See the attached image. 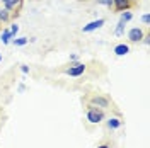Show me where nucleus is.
I'll return each instance as SVG.
<instances>
[{"mask_svg":"<svg viewBox=\"0 0 150 148\" xmlns=\"http://www.w3.org/2000/svg\"><path fill=\"white\" fill-rule=\"evenodd\" d=\"M68 58H70V61H74V63H75V61L79 60V55H75V53H72V55L68 56Z\"/></svg>","mask_w":150,"mask_h":148,"instance_id":"19","label":"nucleus"},{"mask_svg":"<svg viewBox=\"0 0 150 148\" xmlns=\"http://www.w3.org/2000/svg\"><path fill=\"white\" fill-rule=\"evenodd\" d=\"M131 19H133V12H130V10L121 12L120 20H118V26H116V29H114V36H123V32H125V26L130 22Z\"/></svg>","mask_w":150,"mask_h":148,"instance_id":"2","label":"nucleus"},{"mask_svg":"<svg viewBox=\"0 0 150 148\" xmlns=\"http://www.w3.org/2000/svg\"><path fill=\"white\" fill-rule=\"evenodd\" d=\"M19 92H24V90H26V85H24V83H21V85H19V89H17Z\"/></svg>","mask_w":150,"mask_h":148,"instance_id":"21","label":"nucleus"},{"mask_svg":"<svg viewBox=\"0 0 150 148\" xmlns=\"http://www.w3.org/2000/svg\"><path fill=\"white\" fill-rule=\"evenodd\" d=\"M128 2H137V0H128Z\"/></svg>","mask_w":150,"mask_h":148,"instance_id":"24","label":"nucleus"},{"mask_svg":"<svg viewBox=\"0 0 150 148\" xmlns=\"http://www.w3.org/2000/svg\"><path fill=\"white\" fill-rule=\"evenodd\" d=\"M12 39H14V36L10 34V31H9V29H4V31H2V34H0V41H2L4 44H9Z\"/></svg>","mask_w":150,"mask_h":148,"instance_id":"11","label":"nucleus"},{"mask_svg":"<svg viewBox=\"0 0 150 148\" xmlns=\"http://www.w3.org/2000/svg\"><path fill=\"white\" fill-rule=\"evenodd\" d=\"M130 53V46L128 44H125V43H120V44H116L114 46V55L116 56H125Z\"/></svg>","mask_w":150,"mask_h":148,"instance_id":"10","label":"nucleus"},{"mask_svg":"<svg viewBox=\"0 0 150 148\" xmlns=\"http://www.w3.org/2000/svg\"><path fill=\"white\" fill-rule=\"evenodd\" d=\"M9 20H10V12L0 7V22H2V24H7Z\"/></svg>","mask_w":150,"mask_h":148,"instance_id":"12","label":"nucleus"},{"mask_svg":"<svg viewBox=\"0 0 150 148\" xmlns=\"http://www.w3.org/2000/svg\"><path fill=\"white\" fill-rule=\"evenodd\" d=\"M12 43H14L16 46H24V44L29 43V39L28 37H16V39H12Z\"/></svg>","mask_w":150,"mask_h":148,"instance_id":"13","label":"nucleus"},{"mask_svg":"<svg viewBox=\"0 0 150 148\" xmlns=\"http://www.w3.org/2000/svg\"><path fill=\"white\" fill-rule=\"evenodd\" d=\"M22 2H24V0H7V2L4 4V9H5V10H9L10 14H14L16 10L21 9ZM16 14H17V12H16Z\"/></svg>","mask_w":150,"mask_h":148,"instance_id":"7","label":"nucleus"},{"mask_svg":"<svg viewBox=\"0 0 150 148\" xmlns=\"http://www.w3.org/2000/svg\"><path fill=\"white\" fill-rule=\"evenodd\" d=\"M99 4H103V5H106L108 9H112V0H97Z\"/></svg>","mask_w":150,"mask_h":148,"instance_id":"15","label":"nucleus"},{"mask_svg":"<svg viewBox=\"0 0 150 148\" xmlns=\"http://www.w3.org/2000/svg\"><path fill=\"white\" fill-rule=\"evenodd\" d=\"M5 2H7V0H0V4H5Z\"/></svg>","mask_w":150,"mask_h":148,"instance_id":"22","label":"nucleus"},{"mask_svg":"<svg viewBox=\"0 0 150 148\" xmlns=\"http://www.w3.org/2000/svg\"><path fill=\"white\" fill-rule=\"evenodd\" d=\"M142 22H143L145 26H149L150 24V16L149 14H143V16H142Z\"/></svg>","mask_w":150,"mask_h":148,"instance_id":"16","label":"nucleus"},{"mask_svg":"<svg viewBox=\"0 0 150 148\" xmlns=\"http://www.w3.org/2000/svg\"><path fill=\"white\" fill-rule=\"evenodd\" d=\"M0 61H2V53H0Z\"/></svg>","mask_w":150,"mask_h":148,"instance_id":"23","label":"nucleus"},{"mask_svg":"<svg viewBox=\"0 0 150 148\" xmlns=\"http://www.w3.org/2000/svg\"><path fill=\"white\" fill-rule=\"evenodd\" d=\"M104 24H106L104 19H96V20H92V22L85 24L84 27H82V32H92V31H96V29H101Z\"/></svg>","mask_w":150,"mask_h":148,"instance_id":"6","label":"nucleus"},{"mask_svg":"<svg viewBox=\"0 0 150 148\" xmlns=\"http://www.w3.org/2000/svg\"><path fill=\"white\" fill-rule=\"evenodd\" d=\"M21 72H22L24 75H28L29 73V66L28 65H21Z\"/></svg>","mask_w":150,"mask_h":148,"instance_id":"17","label":"nucleus"},{"mask_svg":"<svg viewBox=\"0 0 150 148\" xmlns=\"http://www.w3.org/2000/svg\"><path fill=\"white\" fill-rule=\"evenodd\" d=\"M142 41H143V44H145V46H149V44H150V36H143Z\"/></svg>","mask_w":150,"mask_h":148,"instance_id":"18","label":"nucleus"},{"mask_svg":"<svg viewBox=\"0 0 150 148\" xmlns=\"http://www.w3.org/2000/svg\"><path fill=\"white\" fill-rule=\"evenodd\" d=\"M131 2L128 0H112V9H116L118 12H125V10H130Z\"/></svg>","mask_w":150,"mask_h":148,"instance_id":"8","label":"nucleus"},{"mask_svg":"<svg viewBox=\"0 0 150 148\" xmlns=\"http://www.w3.org/2000/svg\"><path fill=\"white\" fill-rule=\"evenodd\" d=\"M85 118H87V121H89L91 124H99V123H103V121L106 119V114H104L103 109H97V107H94V106L89 104Z\"/></svg>","mask_w":150,"mask_h":148,"instance_id":"1","label":"nucleus"},{"mask_svg":"<svg viewBox=\"0 0 150 148\" xmlns=\"http://www.w3.org/2000/svg\"><path fill=\"white\" fill-rule=\"evenodd\" d=\"M85 70H87L85 63L75 61L74 65H70V68H67V70H65V73L68 75V77H80V75L85 73Z\"/></svg>","mask_w":150,"mask_h":148,"instance_id":"3","label":"nucleus"},{"mask_svg":"<svg viewBox=\"0 0 150 148\" xmlns=\"http://www.w3.org/2000/svg\"><path fill=\"white\" fill-rule=\"evenodd\" d=\"M97 148H112V147L109 145V143H103V145H99Z\"/></svg>","mask_w":150,"mask_h":148,"instance_id":"20","label":"nucleus"},{"mask_svg":"<svg viewBox=\"0 0 150 148\" xmlns=\"http://www.w3.org/2000/svg\"><path fill=\"white\" fill-rule=\"evenodd\" d=\"M9 31H10V34L16 37V34L19 32V26L16 24V22H14V24H10V29H9Z\"/></svg>","mask_w":150,"mask_h":148,"instance_id":"14","label":"nucleus"},{"mask_svg":"<svg viewBox=\"0 0 150 148\" xmlns=\"http://www.w3.org/2000/svg\"><path fill=\"white\" fill-rule=\"evenodd\" d=\"M106 126H108V130H118V128H121L123 126V121L120 119V118H109V119L106 121Z\"/></svg>","mask_w":150,"mask_h":148,"instance_id":"9","label":"nucleus"},{"mask_svg":"<svg viewBox=\"0 0 150 148\" xmlns=\"http://www.w3.org/2000/svg\"><path fill=\"white\" fill-rule=\"evenodd\" d=\"M145 36V32H143V29L142 27H131L128 31V39H130V43H140L142 39Z\"/></svg>","mask_w":150,"mask_h":148,"instance_id":"5","label":"nucleus"},{"mask_svg":"<svg viewBox=\"0 0 150 148\" xmlns=\"http://www.w3.org/2000/svg\"><path fill=\"white\" fill-rule=\"evenodd\" d=\"M89 104L94 106V107H97V109H103V111H104L106 107H109V99H108V97H104V95H94Z\"/></svg>","mask_w":150,"mask_h":148,"instance_id":"4","label":"nucleus"}]
</instances>
